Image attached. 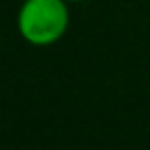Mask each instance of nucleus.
Returning <instances> with one entry per match:
<instances>
[{
    "mask_svg": "<svg viewBox=\"0 0 150 150\" xmlns=\"http://www.w3.org/2000/svg\"><path fill=\"white\" fill-rule=\"evenodd\" d=\"M70 25L66 0H25L17 15L19 35L35 47L58 43Z\"/></svg>",
    "mask_w": 150,
    "mask_h": 150,
    "instance_id": "f257e3e1",
    "label": "nucleus"
},
{
    "mask_svg": "<svg viewBox=\"0 0 150 150\" xmlns=\"http://www.w3.org/2000/svg\"><path fill=\"white\" fill-rule=\"evenodd\" d=\"M66 2L70 4V2H84V0H66Z\"/></svg>",
    "mask_w": 150,
    "mask_h": 150,
    "instance_id": "f03ea898",
    "label": "nucleus"
}]
</instances>
